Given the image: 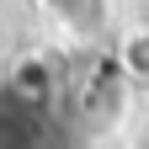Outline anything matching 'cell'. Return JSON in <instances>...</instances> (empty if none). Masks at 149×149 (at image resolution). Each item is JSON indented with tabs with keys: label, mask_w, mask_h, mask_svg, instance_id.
<instances>
[{
	"label": "cell",
	"mask_w": 149,
	"mask_h": 149,
	"mask_svg": "<svg viewBox=\"0 0 149 149\" xmlns=\"http://www.w3.org/2000/svg\"><path fill=\"white\" fill-rule=\"evenodd\" d=\"M123 69L139 74V80H149V32H133L123 43Z\"/></svg>",
	"instance_id": "cell-1"
},
{
	"label": "cell",
	"mask_w": 149,
	"mask_h": 149,
	"mask_svg": "<svg viewBox=\"0 0 149 149\" xmlns=\"http://www.w3.org/2000/svg\"><path fill=\"white\" fill-rule=\"evenodd\" d=\"M43 6L59 16V22H69V27H74V22H80V16L91 11V0H43Z\"/></svg>",
	"instance_id": "cell-2"
}]
</instances>
